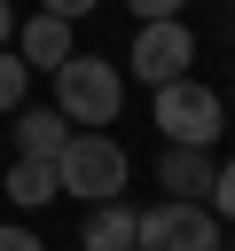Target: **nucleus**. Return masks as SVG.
Returning a JSON list of instances; mask_svg holds the SVG:
<instances>
[{"label":"nucleus","instance_id":"6","mask_svg":"<svg viewBox=\"0 0 235 251\" xmlns=\"http://www.w3.org/2000/svg\"><path fill=\"white\" fill-rule=\"evenodd\" d=\"M16 55H24V71H63L78 47H70L63 16H31V24H16Z\"/></svg>","mask_w":235,"mask_h":251},{"label":"nucleus","instance_id":"4","mask_svg":"<svg viewBox=\"0 0 235 251\" xmlns=\"http://www.w3.org/2000/svg\"><path fill=\"white\" fill-rule=\"evenodd\" d=\"M133 251H219V212L212 204H157L141 212V243Z\"/></svg>","mask_w":235,"mask_h":251},{"label":"nucleus","instance_id":"16","mask_svg":"<svg viewBox=\"0 0 235 251\" xmlns=\"http://www.w3.org/2000/svg\"><path fill=\"white\" fill-rule=\"evenodd\" d=\"M8 39H16V8L0 0V55H8Z\"/></svg>","mask_w":235,"mask_h":251},{"label":"nucleus","instance_id":"15","mask_svg":"<svg viewBox=\"0 0 235 251\" xmlns=\"http://www.w3.org/2000/svg\"><path fill=\"white\" fill-rule=\"evenodd\" d=\"M86 8H94V0H39V16H63V24H78Z\"/></svg>","mask_w":235,"mask_h":251},{"label":"nucleus","instance_id":"14","mask_svg":"<svg viewBox=\"0 0 235 251\" xmlns=\"http://www.w3.org/2000/svg\"><path fill=\"white\" fill-rule=\"evenodd\" d=\"M0 251H47V243H39L31 227H0Z\"/></svg>","mask_w":235,"mask_h":251},{"label":"nucleus","instance_id":"9","mask_svg":"<svg viewBox=\"0 0 235 251\" xmlns=\"http://www.w3.org/2000/svg\"><path fill=\"white\" fill-rule=\"evenodd\" d=\"M70 118L63 110H16V149L24 157H39V165H55L63 149H70V133H63Z\"/></svg>","mask_w":235,"mask_h":251},{"label":"nucleus","instance_id":"2","mask_svg":"<svg viewBox=\"0 0 235 251\" xmlns=\"http://www.w3.org/2000/svg\"><path fill=\"white\" fill-rule=\"evenodd\" d=\"M55 173H63V196H78V204H125L133 157L110 133H70V149L55 157Z\"/></svg>","mask_w":235,"mask_h":251},{"label":"nucleus","instance_id":"10","mask_svg":"<svg viewBox=\"0 0 235 251\" xmlns=\"http://www.w3.org/2000/svg\"><path fill=\"white\" fill-rule=\"evenodd\" d=\"M0 188H8V196L31 212V204H55V196H63V173H55V165H39V157H16Z\"/></svg>","mask_w":235,"mask_h":251},{"label":"nucleus","instance_id":"11","mask_svg":"<svg viewBox=\"0 0 235 251\" xmlns=\"http://www.w3.org/2000/svg\"><path fill=\"white\" fill-rule=\"evenodd\" d=\"M24 86H31L24 55H0V110H24Z\"/></svg>","mask_w":235,"mask_h":251},{"label":"nucleus","instance_id":"8","mask_svg":"<svg viewBox=\"0 0 235 251\" xmlns=\"http://www.w3.org/2000/svg\"><path fill=\"white\" fill-rule=\"evenodd\" d=\"M141 243V212L133 204H94L78 227V251H133Z\"/></svg>","mask_w":235,"mask_h":251},{"label":"nucleus","instance_id":"12","mask_svg":"<svg viewBox=\"0 0 235 251\" xmlns=\"http://www.w3.org/2000/svg\"><path fill=\"white\" fill-rule=\"evenodd\" d=\"M212 212H219V220H235V157H227V165H219V180H212Z\"/></svg>","mask_w":235,"mask_h":251},{"label":"nucleus","instance_id":"3","mask_svg":"<svg viewBox=\"0 0 235 251\" xmlns=\"http://www.w3.org/2000/svg\"><path fill=\"white\" fill-rule=\"evenodd\" d=\"M157 126H164L172 149H212L219 126H227V102L204 78H172V86H157Z\"/></svg>","mask_w":235,"mask_h":251},{"label":"nucleus","instance_id":"1","mask_svg":"<svg viewBox=\"0 0 235 251\" xmlns=\"http://www.w3.org/2000/svg\"><path fill=\"white\" fill-rule=\"evenodd\" d=\"M55 110L78 126V133H102L118 110H125V71L102 63V55H70L55 71Z\"/></svg>","mask_w":235,"mask_h":251},{"label":"nucleus","instance_id":"5","mask_svg":"<svg viewBox=\"0 0 235 251\" xmlns=\"http://www.w3.org/2000/svg\"><path fill=\"white\" fill-rule=\"evenodd\" d=\"M188 63H196V31H188L180 16H172V24H141V39H133V55H125V71L149 78V86L188 78Z\"/></svg>","mask_w":235,"mask_h":251},{"label":"nucleus","instance_id":"7","mask_svg":"<svg viewBox=\"0 0 235 251\" xmlns=\"http://www.w3.org/2000/svg\"><path fill=\"white\" fill-rule=\"evenodd\" d=\"M157 180H164V196H172V204H204V196H212V180H219V165H212V149H164Z\"/></svg>","mask_w":235,"mask_h":251},{"label":"nucleus","instance_id":"13","mask_svg":"<svg viewBox=\"0 0 235 251\" xmlns=\"http://www.w3.org/2000/svg\"><path fill=\"white\" fill-rule=\"evenodd\" d=\"M125 8H133V16H141V24H172V16H180V8H188V0H125Z\"/></svg>","mask_w":235,"mask_h":251}]
</instances>
